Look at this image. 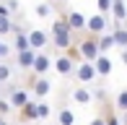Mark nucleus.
<instances>
[{
	"label": "nucleus",
	"mask_w": 127,
	"mask_h": 125,
	"mask_svg": "<svg viewBox=\"0 0 127 125\" xmlns=\"http://www.w3.org/2000/svg\"><path fill=\"white\" fill-rule=\"evenodd\" d=\"M16 29H18V24H13V18H3L0 16V37H13L16 34Z\"/></svg>",
	"instance_id": "21"
},
{
	"label": "nucleus",
	"mask_w": 127,
	"mask_h": 125,
	"mask_svg": "<svg viewBox=\"0 0 127 125\" xmlns=\"http://www.w3.org/2000/svg\"><path fill=\"white\" fill-rule=\"evenodd\" d=\"M99 47H101V55H106L112 47H117V39H114V34H112V31L99 34Z\"/></svg>",
	"instance_id": "20"
},
{
	"label": "nucleus",
	"mask_w": 127,
	"mask_h": 125,
	"mask_svg": "<svg viewBox=\"0 0 127 125\" xmlns=\"http://www.w3.org/2000/svg\"><path fill=\"white\" fill-rule=\"evenodd\" d=\"M0 16H3V18H10V16H13V10L8 8V3H5V0H0Z\"/></svg>",
	"instance_id": "28"
},
{
	"label": "nucleus",
	"mask_w": 127,
	"mask_h": 125,
	"mask_svg": "<svg viewBox=\"0 0 127 125\" xmlns=\"http://www.w3.org/2000/svg\"><path fill=\"white\" fill-rule=\"evenodd\" d=\"M96 8H99V13H104V16H109V18H112L114 0H96Z\"/></svg>",
	"instance_id": "24"
},
{
	"label": "nucleus",
	"mask_w": 127,
	"mask_h": 125,
	"mask_svg": "<svg viewBox=\"0 0 127 125\" xmlns=\"http://www.w3.org/2000/svg\"><path fill=\"white\" fill-rule=\"evenodd\" d=\"M13 112H16V107L10 104V99H8V96H0V117H5V120H8Z\"/></svg>",
	"instance_id": "23"
},
{
	"label": "nucleus",
	"mask_w": 127,
	"mask_h": 125,
	"mask_svg": "<svg viewBox=\"0 0 127 125\" xmlns=\"http://www.w3.org/2000/svg\"><path fill=\"white\" fill-rule=\"evenodd\" d=\"M88 125H106V117H104V112L99 110V115L91 117V123H88Z\"/></svg>",
	"instance_id": "27"
},
{
	"label": "nucleus",
	"mask_w": 127,
	"mask_h": 125,
	"mask_svg": "<svg viewBox=\"0 0 127 125\" xmlns=\"http://www.w3.org/2000/svg\"><path fill=\"white\" fill-rule=\"evenodd\" d=\"M62 16L67 18V24H70V29L75 31V34H83V31H88V16H83L80 10L70 8V10H65Z\"/></svg>",
	"instance_id": "8"
},
{
	"label": "nucleus",
	"mask_w": 127,
	"mask_h": 125,
	"mask_svg": "<svg viewBox=\"0 0 127 125\" xmlns=\"http://www.w3.org/2000/svg\"><path fill=\"white\" fill-rule=\"evenodd\" d=\"M16 115H18V123H39V102L31 99L24 110H18Z\"/></svg>",
	"instance_id": "12"
},
{
	"label": "nucleus",
	"mask_w": 127,
	"mask_h": 125,
	"mask_svg": "<svg viewBox=\"0 0 127 125\" xmlns=\"http://www.w3.org/2000/svg\"><path fill=\"white\" fill-rule=\"evenodd\" d=\"M52 10H55V3H36L34 5V16L36 18H49Z\"/></svg>",
	"instance_id": "22"
},
{
	"label": "nucleus",
	"mask_w": 127,
	"mask_h": 125,
	"mask_svg": "<svg viewBox=\"0 0 127 125\" xmlns=\"http://www.w3.org/2000/svg\"><path fill=\"white\" fill-rule=\"evenodd\" d=\"M94 65H96V70H99V78H101V81H104V78H109V76H112V70H114V62H112L109 55H101Z\"/></svg>",
	"instance_id": "17"
},
{
	"label": "nucleus",
	"mask_w": 127,
	"mask_h": 125,
	"mask_svg": "<svg viewBox=\"0 0 127 125\" xmlns=\"http://www.w3.org/2000/svg\"><path fill=\"white\" fill-rule=\"evenodd\" d=\"M5 94V83H0V96H3Z\"/></svg>",
	"instance_id": "31"
},
{
	"label": "nucleus",
	"mask_w": 127,
	"mask_h": 125,
	"mask_svg": "<svg viewBox=\"0 0 127 125\" xmlns=\"http://www.w3.org/2000/svg\"><path fill=\"white\" fill-rule=\"evenodd\" d=\"M75 110H73L67 102H60L55 107V125H75Z\"/></svg>",
	"instance_id": "9"
},
{
	"label": "nucleus",
	"mask_w": 127,
	"mask_h": 125,
	"mask_svg": "<svg viewBox=\"0 0 127 125\" xmlns=\"http://www.w3.org/2000/svg\"><path fill=\"white\" fill-rule=\"evenodd\" d=\"M5 96H8L10 104L16 107V112L24 110L29 102H31V91H29L26 86H13V83H10V86H5Z\"/></svg>",
	"instance_id": "5"
},
{
	"label": "nucleus",
	"mask_w": 127,
	"mask_h": 125,
	"mask_svg": "<svg viewBox=\"0 0 127 125\" xmlns=\"http://www.w3.org/2000/svg\"><path fill=\"white\" fill-rule=\"evenodd\" d=\"M88 31L91 34H106V31H112V18L104 16V13L88 16Z\"/></svg>",
	"instance_id": "10"
},
{
	"label": "nucleus",
	"mask_w": 127,
	"mask_h": 125,
	"mask_svg": "<svg viewBox=\"0 0 127 125\" xmlns=\"http://www.w3.org/2000/svg\"><path fill=\"white\" fill-rule=\"evenodd\" d=\"M70 99H73V104H80V107H91L96 96H94V89H91V86L75 83V86L70 89Z\"/></svg>",
	"instance_id": "7"
},
{
	"label": "nucleus",
	"mask_w": 127,
	"mask_h": 125,
	"mask_svg": "<svg viewBox=\"0 0 127 125\" xmlns=\"http://www.w3.org/2000/svg\"><path fill=\"white\" fill-rule=\"evenodd\" d=\"M127 21V3L125 0H114V8H112V24H122Z\"/></svg>",
	"instance_id": "18"
},
{
	"label": "nucleus",
	"mask_w": 127,
	"mask_h": 125,
	"mask_svg": "<svg viewBox=\"0 0 127 125\" xmlns=\"http://www.w3.org/2000/svg\"><path fill=\"white\" fill-rule=\"evenodd\" d=\"M49 68H55V58H52L49 52H36V62H34L31 73H36V76H47Z\"/></svg>",
	"instance_id": "11"
},
{
	"label": "nucleus",
	"mask_w": 127,
	"mask_h": 125,
	"mask_svg": "<svg viewBox=\"0 0 127 125\" xmlns=\"http://www.w3.org/2000/svg\"><path fill=\"white\" fill-rule=\"evenodd\" d=\"M75 47L80 50V58L88 60V62H96L101 58V47H99V34H91V31H83L75 37Z\"/></svg>",
	"instance_id": "2"
},
{
	"label": "nucleus",
	"mask_w": 127,
	"mask_h": 125,
	"mask_svg": "<svg viewBox=\"0 0 127 125\" xmlns=\"http://www.w3.org/2000/svg\"><path fill=\"white\" fill-rule=\"evenodd\" d=\"M73 78H75L78 83H83V86H94V81H99V70H96L94 62L88 60H80L75 73H73Z\"/></svg>",
	"instance_id": "4"
},
{
	"label": "nucleus",
	"mask_w": 127,
	"mask_h": 125,
	"mask_svg": "<svg viewBox=\"0 0 127 125\" xmlns=\"http://www.w3.org/2000/svg\"><path fill=\"white\" fill-rule=\"evenodd\" d=\"M75 68H78V60H73L67 52H57V58H55V70H57V76L70 78L73 73H75Z\"/></svg>",
	"instance_id": "6"
},
{
	"label": "nucleus",
	"mask_w": 127,
	"mask_h": 125,
	"mask_svg": "<svg viewBox=\"0 0 127 125\" xmlns=\"http://www.w3.org/2000/svg\"><path fill=\"white\" fill-rule=\"evenodd\" d=\"M5 3H8V8H10V10H18V3H16V0H5Z\"/></svg>",
	"instance_id": "29"
},
{
	"label": "nucleus",
	"mask_w": 127,
	"mask_h": 125,
	"mask_svg": "<svg viewBox=\"0 0 127 125\" xmlns=\"http://www.w3.org/2000/svg\"><path fill=\"white\" fill-rule=\"evenodd\" d=\"M13 50L16 52H26V50H31V42H29V29L18 24V29L13 34Z\"/></svg>",
	"instance_id": "14"
},
{
	"label": "nucleus",
	"mask_w": 127,
	"mask_h": 125,
	"mask_svg": "<svg viewBox=\"0 0 127 125\" xmlns=\"http://www.w3.org/2000/svg\"><path fill=\"white\" fill-rule=\"evenodd\" d=\"M49 34H52V47H55L57 52H67V50L75 44V37H78V34L70 29L65 16H57L49 24Z\"/></svg>",
	"instance_id": "1"
},
{
	"label": "nucleus",
	"mask_w": 127,
	"mask_h": 125,
	"mask_svg": "<svg viewBox=\"0 0 127 125\" xmlns=\"http://www.w3.org/2000/svg\"><path fill=\"white\" fill-rule=\"evenodd\" d=\"M119 55H122V65L127 68V50H119Z\"/></svg>",
	"instance_id": "30"
},
{
	"label": "nucleus",
	"mask_w": 127,
	"mask_h": 125,
	"mask_svg": "<svg viewBox=\"0 0 127 125\" xmlns=\"http://www.w3.org/2000/svg\"><path fill=\"white\" fill-rule=\"evenodd\" d=\"M52 112H55V110H52V104H49L47 99H44V102H39V120H49V117H52Z\"/></svg>",
	"instance_id": "25"
},
{
	"label": "nucleus",
	"mask_w": 127,
	"mask_h": 125,
	"mask_svg": "<svg viewBox=\"0 0 127 125\" xmlns=\"http://www.w3.org/2000/svg\"><path fill=\"white\" fill-rule=\"evenodd\" d=\"M34 62H36V50H26V52H16V68L18 70L31 73Z\"/></svg>",
	"instance_id": "13"
},
{
	"label": "nucleus",
	"mask_w": 127,
	"mask_h": 125,
	"mask_svg": "<svg viewBox=\"0 0 127 125\" xmlns=\"http://www.w3.org/2000/svg\"><path fill=\"white\" fill-rule=\"evenodd\" d=\"M101 112H104V117H106V125H122L117 104H112L109 99H104V102H101Z\"/></svg>",
	"instance_id": "15"
},
{
	"label": "nucleus",
	"mask_w": 127,
	"mask_h": 125,
	"mask_svg": "<svg viewBox=\"0 0 127 125\" xmlns=\"http://www.w3.org/2000/svg\"><path fill=\"white\" fill-rule=\"evenodd\" d=\"M24 83H26V89L31 91V96H34L36 102H44V99L49 96V91H52V81H49V78H44V76H36V73H29Z\"/></svg>",
	"instance_id": "3"
},
{
	"label": "nucleus",
	"mask_w": 127,
	"mask_h": 125,
	"mask_svg": "<svg viewBox=\"0 0 127 125\" xmlns=\"http://www.w3.org/2000/svg\"><path fill=\"white\" fill-rule=\"evenodd\" d=\"M112 34H114V39H117V47L119 50H127V26L112 24Z\"/></svg>",
	"instance_id": "19"
},
{
	"label": "nucleus",
	"mask_w": 127,
	"mask_h": 125,
	"mask_svg": "<svg viewBox=\"0 0 127 125\" xmlns=\"http://www.w3.org/2000/svg\"><path fill=\"white\" fill-rule=\"evenodd\" d=\"M10 52H16L13 44H8L3 37H0V60H10Z\"/></svg>",
	"instance_id": "26"
},
{
	"label": "nucleus",
	"mask_w": 127,
	"mask_h": 125,
	"mask_svg": "<svg viewBox=\"0 0 127 125\" xmlns=\"http://www.w3.org/2000/svg\"><path fill=\"white\" fill-rule=\"evenodd\" d=\"M16 78V62L10 60H0V83L10 86V81Z\"/></svg>",
	"instance_id": "16"
}]
</instances>
